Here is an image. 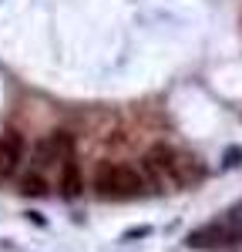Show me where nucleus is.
Listing matches in <instances>:
<instances>
[{
	"label": "nucleus",
	"instance_id": "10",
	"mask_svg": "<svg viewBox=\"0 0 242 252\" xmlns=\"http://www.w3.org/2000/svg\"><path fill=\"white\" fill-rule=\"evenodd\" d=\"M222 219H225L229 225H236V229H242V202H239V205H232V209H229V212L222 215Z\"/></svg>",
	"mask_w": 242,
	"mask_h": 252
},
{
	"label": "nucleus",
	"instance_id": "12",
	"mask_svg": "<svg viewBox=\"0 0 242 252\" xmlns=\"http://www.w3.org/2000/svg\"><path fill=\"white\" fill-rule=\"evenodd\" d=\"M0 182H3V175H0Z\"/></svg>",
	"mask_w": 242,
	"mask_h": 252
},
{
	"label": "nucleus",
	"instance_id": "2",
	"mask_svg": "<svg viewBox=\"0 0 242 252\" xmlns=\"http://www.w3.org/2000/svg\"><path fill=\"white\" fill-rule=\"evenodd\" d=\"M141 178L145 185H155V189H179L175 185V148L165 141L151 145L141 158Z\"/></svg>",
	"mask_w": 242,
	"mask_h": 252
},
{
	"label": "nucleus",
	"instance_id": "5",
	"mask_svg": "<svg viewBox=\"0 0 242 252\" xmlns=\"http://www.w3.org/2000/svg\"><path fill=\"white\" fill-rule=\"evenodd\" d=\"M58 192L64 198H78L84 192V172H81V161H78L74 148H67L58 161Z\"/></svg>",
	"mask_w": 242,
	"mask_h": 252
},
{
	"label": "nucleus",
	"instance_id": "8",
	"mask_svg": "<svg viewBox=\"0 0 242 252\" xmlns=\"http://www.w3.org/2000/svg\"><path fill=\"white\" fill-rule=\"evenodd\" d=\"M222 165H225V168H239L242 165V148L239 145H229V148L222 152Z\"/></svg>",
	"mask_w": 242,
	"mask_h": 252
},
{
	"label": "nucleus",
	"instance_id": "1",
	"mask_svg": "<svg viewBox=\"0 0 242 252\" xmlns=\"http://www.w3.org/2000/svg\"><path fill=\"white\" fill-rule=\"evenodd\" d=\"M145 178L138 168L124 165V161H101L94 172V195L104 202H128L145 195Z\"/></svg>",
	"mask_w": 242,
	"mask_h": 252
},
{
	"label": "nucleus",
	"instance_id": "11",
	"mask_svg": "<svg viewBox=\"0 0 242 252\" xmlns=\"http://www.w3.org/2000/svg\"><path fill=\"white\" fill-rule=\"evenodd\" d=\"M27 219H30V222H34V225H40V229H44V225H47V219H44V212H27Z\"/></svg>",
	"mask_w": 242,
	"mask_h": 252
},
{
	"label": "nucleus",
	"instance_id": "3",
	"mask_svg": "<svg viewBox=\"0 0 242 252\" xmlns=\"http://www.w3.org/2000/svg\"><path fill=\"white\" fill-rule=\"evenodd\" d=\"M185 246L188 249H229V246H242V229H236L225 219H219V222L192 229L185 235Z\"/></svg>",
	"mask_w": 242,
	"mask_h": 252
},
{
	"label": "nucleus",
	"instance_id": "6",
	"mask_svg": "<svg viewBox=\"0 0 242 252\" xmlns=\"http://www.w3.org/2000/svg\"><path fill=\"white\" fill-rule=\"evenodd\" d=\"M202 178H205V168L199 165V158L175 152V185H179V189H185V185H199Z\"/></svg>",
	"mask_w": 242,
	"mask_h": 252
},
{
	"label": "nucleus",
	"instance_id": "4",
	"mask_svg": "<svg viewBox=\"0 0 242 252\" xmlns=\"http://www.w3.org/2000/svg\"><path fill=\"white\" fill-rule=\"evenodd\" d=\"M24 158H27V138L20 131H14V128H7L0 135V175L14 178L20 172V165H24Z\"/></svg>",
	"mask_w": 242,
	"mask_h": 252
},
{
	"label": "nucleus",
	"instance_id": "9",
	"mask_svg": "<svg viewBox=\"0 0 242 252\" xmlns=\"http://www.w3.org/2000/svg\"><path fill=\"white\" fill-rule=\"evenodd\" d=\"M148 235H151V225H135V229H128L121 235V242H138V239H148Z\"/></svg>",
	"mask_w": 242,
	"mask_h": 252
},
{
	"label": "nucleus",
	"instance_id": "7",
	"mask_svg": "<svg viewBox=\"0 0 242 252\" xmlns=\"http://www.w3.org/2000/svg\"><path fill=\"white\" fill-rule=\"evenodd\" d=\"M17 192H20V195H27V198H44V195L51 192V182H47V175H44V172L30 168V172L20 175Z\"/></svg>",
	"mask_w": 242,
	"mask_h": 252
}]
</instances>
